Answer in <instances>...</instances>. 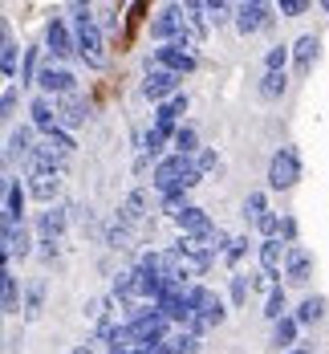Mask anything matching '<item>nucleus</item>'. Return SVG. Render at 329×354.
Listing matches in <instances>:
<instances>
[{
	"label": "nucleus",
	"instance_id": "obj_1",
	"mask_svg": "<svg viewBox=\"0 0 329 354\" xmlns=\"http://www.w3.org/2000/svg\"><path fill=\"white\" fill-rule=\"evenodd\" d=\"M191 176H195V159H187V155H167V159H159V163H154L150 183L159 187V196H167V192L187 187V179H191Z\"/></svg>",
	"mask_w": 329,
	"mask_h": 354
},
{
	"label": "nucleus",
	"instance_id": "obj_2",
	"mask_svg": "<svg viewBox=\"0 0 329 354\" xmlns=\"http://www.w3.org/2000/svg\"><path fill=\"white\" fill-rule=\"evenodd\" d=\"M297 179H301V155H297V147H281L272 155V163H268V187L272 192H289Z\"/></svg>",
	"mask_w": 329,
	"mask_h": 354
},
{
	"label": "nucleus",
	"instance_id": "obj_3",
	"mask_svg": "<svg viewBox=\"0 0 329 354\" xmlns=\"http://www.w3.org/2000/svg\"><path fill=\"white\" fill-rule=\"evenodd\" d=\"M73 41H77V57H81L90 70H102V66H106V37H102V29H98L94 21L77 25Z\"/></svg>",
	"mask_w": 329,
	"mask_h": 354
},
{
	"label": "nucleus",
	"instance_id": "obj_4",
	"mask_svg": "<svg viewBox=\"0 0 329 354\" xmlns=\"http://www.w3.org/2000/svg\"><path fill=\"white\" fill-rule=\"evenodd\" d=\"M212 232H216V228H212ZM212 232H208V236H212ZM208 236H179V241H175V252H179L195 273H203V269L212 265V257H216V248H212Z\"/></svg>",
	"mask_w": 329,
	"mask_h": 354
},
{
	"label": "nucleus",
	"instance_id": "obj_5",
	"mask_svg": "<svg viewBox=\"0 0 329 354\" xmlns=\"http://www.w3.org/2000/svg\"><path fill=\"white\" fill-rule=\"evenodd\" d=\"M143 94L150 98V102H171L175 94H179V73H171V70H159V66H150L146 70V82H143Z\"/></svg>",
	"mask_w": 329,
	"mask_h": 354
},
{
	"label": "nucleus",
	"instance_id": "obj_6",
	"mask_svg": "<svg viewBox=\"0 0 329 354\" xmlns=\"http://www.w3.org/2000/svg\"><path fill=\"white\" fill-rule=\"evenodd\" d=\"M159 70H171V73H191L195 70V53L187 49V45H179V41H171V45H159L154 49V57H150Z\"/></svg>",
	"mask_w": 329,
	"mask_h": 354
},
{
	"label": "nucleus",
	"instance_id": "obj_7",
	"mask_svg": "<svg viewBox=\"0 0 329 354\" xmlns=\"http://www.w3.org/2000/svg\"><path fill=\"white\" fill-rule=\"evenodd\" d=\"M45 49H49L57 62H66V57L77 53V41H73V33L66 29V21H61V17H53V21L45 25Z\"/></svg>",
	"mask_w": 329,
	"mask_h": 354
},
{
	"label": "nucleus",
	"instance_id": "obj_8",
	"mask_svg": "<svg viewBox=\"0 0 329 354\" xmlns=\"http://www.w3.org/2000/svg\"><path fill=\"white\" fill-rule=\"evenodd\" d=\"M37 86H41V94L45 98H70L73 94V73L66 70V66H45V70L37 73Z\"/></svg>",
	"mask_w": 329,
	"mask_h": 354
},
{
	"label": "nucleus",
	"instance_id": "obj_9",
	"mask_svg": "<svg viewBox=\"0 0 329 354\" xmlns=\"http://www.w3.org/2000/svg\"><path fill=\"white\" fill-rule=\"evenodd\" d=\"M268 25V4L260 0H248V4H236V29L248 37V33H260Z\"/></svg>",
	"mask_w": 329,
	"mask_h": 354
},
{
	"label": "nucleus",
	"instance_id": "obj_10",
	"mask_svg": "<svg viewBox=\"0 0 329 354\" xmlns=\"http://www.w3.org/2000/svg\"><path fill=\"white\" fill-rule=\"evenodd\" d=\"M25 196H29V187H21V179H8V187H4V224H25Z\"/></svg>",
	"mask_w": 329,
	"mask_h": 354
},
{
	"label": "nucleus",
	"instance_id": "obj_11",
	"mask_svg": "<svg viewBox=\"0 0 329 354\" xmlns=\"http://www.w3.org/2000/svg\"><path fill=\"white\" fill-rule=\"evenodd\" d=\"M29 114H33V127L37 131H45V135H53V131H61V114H57V106H53V98H33V106H29Z\"/></svg>",
	"mask_w": 329,
	"mask_h": 354
},
{
	"label": "nucleus",
	"instance_id": "obj_12",
	"mask_svg": "<svg viewBox=\"0 0 329 354\" xmlns=\"http://www.w3.org/2000/svg\"><path fill=\"white\" fill-rule=\"evenodd\" d=\"M4 248H0V261L8 265L12 257H25L29 252V232H25V224H4Z\"/></svg>",
	"mask_w": 329,
	"mask_h": 354
},
{
	"label": "nucleus",
	"instance_id": "obj_13",
	"mask_svg": "<svg viewBox=\"0 0 329 354\" xmlns=\"http://www.w3.org/2000/svg\"><path fill=\"white\" fill-rule=\"evenodd\" d=\"M57 192H61V171H29V196L53 204Z\"/></svg>",
	"mask_w": 329,
	"mask_h": 354
},
{
	"label": "nucleus",
	"instance_id": "obj_14",
	"mask_svg": "<svg viewBox=\"0 0 329 354\" xmlns=\"http://www.w3.org/2000/svg\"><path fill=\"white\" fill-rule=\"evenodd\" d=\"M285 273H289V281H309V273H313V257L305 252L301 245H289V257H285Z\"/></svg>",
	"mask_w": 329,
	"mask_h": 354
},
{
	"label": "nucleus",
	"instance_id": "obj_15",
	"mask_svg": "<svg viewBox=\"0 0 329 354\" xmlns=\"http://www.w3.org/2000/svg\"><path fill=\"white\" fill-rule=\"evenodd\" d=\"M66 224H70L66 208H49V212H41V220H37V232H41V241H57L66 232Z\"/></svg>",
	"mask_w": 329,
	"mask_h": 354
},
{
	"label": "nucleus",
	"instance_id": "obj_16",
	"mask_svg": "<svg viewBox=\"0 0 329 354\" xmlns=\"http://www.w3.org/2000/svg\"><path fill=\"white\" fill-rule=\"evenodd\" d=\"M175 220H179L183 236H208V232H212V220H208V212H203V208H195V204H191L183 216H175Z\"/></svg>",
	"mask_w": 329,
	"mask_h": 354
},
{
	"label": "nucleus",
	"instance_id": "obj_17",
	"mask_svg": "<svg viewBox=\"0 0 329 354\" xmlns=\"http://www.w3.org/2000/svg\"><path fill=\"white\" fill-rule=\"evenodd\" d=\"M57 114H61V131H66V127L77 131V127L86 122V102H81L77 94H70V98H61V102H57Z\"/></svg>",
	"mask_w": 329,
	"mask_h": 354
},
{
	"label": "nucleus",
	"instance_id": "obj_18",
	"mask_svg": "<svg viewBox=\"0 0 329 354\" xmlns=\"http://www.w3.org/2000/svg\"><path fill=\"white\" fill-rule=\"evenodd\" d=\"M0 306L4 314H21V285L8 269H0Z\"/></svg>",
	"mask_w": 329,
	"mask_h": 354
},
{
	"label": "nucleus",
	"instance_id": "obj_19",
	"mask_svg": "<svg viewBox=\"0 0 329 354\" xmlns=\"http://www.w3.org/2000/svg\"><path fill=\"white\" fill-rule=\"evenodd\" d=\"M292 57H297V70L309 73V70H313V62H317V37H313V33L297 37V45H292Z\"/></svg>",
	"mask_w": 329,
	"mask_h": 354
},
{
	"label": "nucleus",
	"instance_id": "obj_20",
	"mask_svg": "<svg viewBox=\"0 0 329 354\" xmlns=\"http://www.w3.org/2000/svg\"><path fill=\"white\" fill-rule=\"evenodd\" d=\"M281 257H289V248H281V241H264L260 245V269H264V277L281 273Z\"/></svg>",
	"mask_w": 329,
	"mask_h": 354
},
{
	"label": "nucleus",
	"instance_id": "obj_21",
	"mask_svg": "<svg viewBox=\"0 0 329 354\" xmlns=\"http://www.w3.org/2000/svg\"><path fill=\"white\" fill-rule=\"evenodd\" d=\"M33 151H37V147H33V127H21V131H12V135H8V159H17V155H21V159H29Z\"/></svg>",
	"mask_w": 329,
	"mask_h": 354
},
{
	"label": "nucleus",
	"instance_id": "obj_22",
	"mask_svg": "<svg viewBox=\"0 0 329 354\" xmlns=\"http://www.w3.org/2000/svg\"><path fill=\"white\" fill-rule=\"evenodd\" d=\"M321 314H326V297H317V293H313V297H305V301H301V310H297L292 318L301 322V326H313V322H321Z\"/></svg>",
	"mask_w": 329,
	"mask_h": 354
},
{
	"label": "nucleus",
	"instance_id": "obj_23",
	"mask_svg": "<svg viewBox=\"0 0 329 354\" xmlns=\"http://www.w3.org/2000/svg\"><path fill=\"white\" fill-rule=\"evenodd\" d=\"M297 326H301V322L292 318V314H289V318H281V322H272V342H277L281 351L297 342Z\"/></svg>",
	"mask_w": 329,
	"mask_h": 354
},
{
	"label": "nucleus",
	"instance_id": "obj_24",
	"mask_svg": "<svg viewBox=\"0 0 329 354\" xmlns=\"http://www.w3.org/2000/svg\"><path fill=\"white\" fill-rule=\"evenodd\" d=\"M285 86H289V77H285V73H264V77H260V98H268V102H272V98H281V94H285Z\"/></svg>",
	"mask_w": 329,
	"mask_h": 354
},
{
	"label": "nucleus",
	"instance_id": "obj_25",
	"mask_svg": "<svg viewBox=\"0 0 329 354\" xmlns=\"http://www.w3.org/2000/svg\"><path fill=\"white\" fill-rule=\"evenodd\" d=\"M171 142H175V155H187V159L199 151V135H195V127H179V135H175Z\"/></svg>",
	"mask_w": 329,
	"mask_h": 354
},
{
	"label": "nucleus",
	"instance_id": "obj_26",
	"mask_svg": "<svg viewBox=\"0 0 329 354\" xmlns=\"http://www.w3.org/2000/svg\"><path fill=\"white\" fill-rule=\"evenodd\" d=\"M0 70H4L8 82L17 77V45H12V37L8 33H4V45H0Z\"/></svg>",
	"mask_w": 329,
	"mask_h": 354
},
{
	"label": "nucleus",
	"instance_id": "obj_27",
	"mask_svg": "<svg viewBox=\"0 0 329 354\" xmlns=\"http://www.w3.org/2000/svg\"><path fill=\"white\" fill-rule=\"evenodd\" d=\"M285 310H289V306H285V289H281V285H272V293H268V306H264V314H268L272 322H281V318H289Z\"/></svg>",
	"mask_w": 329,
	"mask_h": 354
},
{
	"label": "nucleus",
	"instance_id": "obj_28",
	"mask_svg": "<svg viewBox=\"0 0 329 354\" xmlns=\"http://www.w3.org/2000/svg\"><path fill=\"white\" fill-rule=\"evenodd\" d=\"M187 208H191V204H187V187H179V192H167V196H163V212H167V216H183Z\"/></svg>",
	"mask_w": 329,
	"mask_h": 354
},
{
	"label": "nucleus",
	"instance_id": "obj_29",
	"mask_svg": "<svg viewBox=\"0 0 329 354\" xmlns=\"http://www.w3.org/2000/svg\"><path fill=\"white\" fill-rule=\"evenodd\" d=\"M289 53H292V49H285V45H272V49H268V57H264V73H285Z\"/></svg>",
	"mask_w": 329,
	"mask_h": 354
},
{
	"label": "nucleus",
	"instance_id": "obj_30",
	"mask_svg": "<svg viewBox=\"0 0 329 354\" xmlns=\"http://www.w3.org/2000/svg\"><path fill=\"white\" fill-rule=\"evenodd\" d=\"M264 212H268V208H264V192H248V200H244V220L256 224Z\"/></svg>",
	"mask_w": 329,
	"mask_h": 354
},
{
	"label": "nucleus",
	"instance_id": "obj_31",
	"mask_svg": "<svg viewBox=\"0 0 329 354\" xmlns=\"http://www.w3.org/2000/svg\"><path fill=\"white\" fill-rule=\"evenodd\" d=\"M281 224H285V220H281L277 212H264L260 220H256V228L264 232V241H277V232H281Z\"/></svg>",
	"mask_w": 329,
	"mask_h": 354
},
{
	"label": "nucleus",
	"instance_id": "obj_32",
	"mask_svg": "<svg viewBox=\"0 0 329 354\" xmlns=\"http://www.w3.org/2000/svg\"><path fill=\"white\" fill-rule=\"evenodd\" d=\"M244 301H248V277L236 273L232 277V306H244Z\"/></svg>",
	"mask_w": 329,
	"mask_h": 354
},
{
	"label": "nucleus",
	"instance_id": "obj_33",
	"mask_svg": "<svg viewBox=\"0 0 329 354\" xmlns=\"http://www.w3.org/2000/svg\"><path fill=\"white\" fill-rule=\"evenodd\" d=\"M163 142H167V135H159V131H146V135H143V155H150V159H154V155L163 151Z\"/></svg>",
	"mask_w": 329,
	"mask_h": 354
},
{
	"label": "nucleus",
	"instance_id": "obj_34",
	"mask_svg": "<svg viewBox=\"0 0 329 354\" xmlns=\"http://www.w3.org/2000/svg\"><path fill=\"white\" fill-rule=\"evenodd\" d=\"M41 301H45V285H33V289H29V301H25V314H29V318L41 314Z\"/></svg>",
	"mask_w": 329,
	"mask_h": 354
},
{
	"label": "nucleus",
	"instance_id": "obj_35",
	"mask_svg": "<svg viewBox=\"0 0 329 354\" xmlns=\"http://www.w3.org/2000/svg\"><path fill=\"white\" fill-rule=\"evenodd\" d=\"M45 139L53 142L61 155H73V147H77V142H73V135H66V131H53V135H45Z\"/></svg>",
	"mask_w": 329,
	"mask_h": 354
},
{
	"label": "nucleus",
	"instance_id": "obj_36",
	"mask_svg": "<svg viewBox=\"0 0 329 354\" xmlns=\"http://www.w3.org/2000/svg\"><path fill=\"white\" fill-rule=\"evenodd\" d=\"M244 248H248V241H244V236H232V245L223 248V257H228V261H232V265H236V261H240V257H244Z\"/></svg>",
	"mask_w": 329,
	"mask_h": 354
},
{
	"label": "nucleus",
	"instance_id": "obj_37",
	"mask_svg": "<svg viewBox=\"0 0 329 354\" xmlns=\"http://www.w3.org/2000/svg\"><path fill=\"white\" fill-rule=\"evenodd\" d=\"M203 8H208V21H228V4H223V0H208V4H203Z\"/></svg>",
	"mask_w": 329,
	"mask_h": 354
},
{
	"label": "nucleus",
	"instance_id": "obj_38",
	"mask_svg": "<svg viewBox=\"0 0 329 354\" xmlns=\"http://www.w3.org/2000/svg\"><path fill=\"white\" fill-rule=\"evenodd\" d=\"M281 12L285 17H301V12H309V4L305 0H281Z\"/></svg>",
	"mask_w": 329,
	"mask_h": 354
},
{
	"label": "nucleus",
	"instance_id": "obj_39",
	"mask_svg": "<svg viewBox=\"0 0 329 354\" xmlns=\"http://www.w3.org/2000/svg\"><path fill=\"white\" fill-rule=\"evenodd\" d=\"M195 167H199V171L208 176V171L216 167V151H199V159H195Z\"/></svg>",
	"mask_w": 329,
	"mask_h": 354
},
{
	"label": "nucleus",
	"instance_id": "obj_40",
	"mask_svg": "<svg viewBox=\"0 0 329 354\" xmlns=\"http://www.w3.org/2000/svg\"><path fill=\"white\" fill-rule=\"evenodd\" d=\"M0 110H4V118H8V114L17 110V90H12V86L4 90V102H0Z\"/></svg>",
	"mask_w": 329,
	"mask_h": 354
},
{
	"label": "nucleus",
	"instance_id": "obj_41",
	"mask_svg": "<svg viewBox=\"0 0 329 354\" xmlns=\"http://www.w3.org/2000/svg\"><path fill=\"white\" fill-rule=\"evenodd\" d=\"M41 257L53 261V257H57V241H41Z\"/></svg>",
	"mask_w": 329,
	"mask_h": 354
},
{
	"label": "nucleus",
	"instance_id": "obj_42",
	"mask_svg": "<svg viewBox=\"0 0 329 354\" xmlns=\"http://www.w3.org/2000/svg\"><path fill=\"white\" fill-rule=\"evenodd\" d=\"M73 354H98V346H94V342H86V346H77Z\"/></svg>",
	"mask_w": 329,
	"mask_h": 354
},
{
	"label": "nucleus",
	"instance_id": "obj_43",
	"mask_svg": "<svg viewBox=\"0 0 329 354\" xmlns=\"http://www.w3.org/2000/svg\"><path fill=\"white\" fill-rule=\"evenodd\" d=\"M289 354H309V351H289Z\"/></svg>",
	"mask_w": 329,
	"mask_h": 354
},
{
	"label": "nucleus",
	"instance_id": "obj_44",
	"mask_svg": "<svg viewBox=\"0 0 329 354\" xmlns=\"http://www.w3.org/2000/svg\"><path fill=\"white\" fill-rule=\"evenodd\" d=\"M326 12H329V0H326Z\"/></svg>",
	"mask_w": 329,
	"mask_h": 354
}]
</instances>
